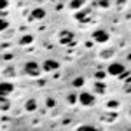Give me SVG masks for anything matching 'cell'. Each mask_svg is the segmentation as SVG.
<instances>
[{
	"label": "cell",
	"mask_w": 131,
	"mask_h": 131,
	"mask_svg": "<svg viewBox=\"0 0 131 131\" xmlns=\"http://www.w3.org/2000/svg\"><path fill=\"white\" fill-rule=\"evenodd\" d=\"M79 101H81L82 105H86V107H91V105L94 103V96H93L91 93H86V91H82L81 94H79Z\"/></svg>",
	"instance_id": "obj_3"
},
{
	"label": "cell",
	"mask_w": 131,
	"mask_h": 131,
	"mask_svg": "<svg viewBox=\"0 0 131 131\" xmlns=\"http://www.w3.org/2000/svg\"><path fill=\"white\" fill-rule=\"evenodd\" d=\"M96 89L100 91V93H103V91H105V86H103V84H96Z\"/></svg>",
	"instance_id": "obj_17"
},
{
	"label": "cell",
	"mask_w": 131,
	"mask_h": 131,
	"mask_svg": "<svg viewBox=\"0 0 131 131\" xmlns=\"http://www.w3.org/2000/svg\"><path fill=\"white\" fill-rule=\"evenodd\" d=\"M93 39L96 42H100V44H103V42H107L108 40V33L105 30H96L94 33H93Z\"/></svg>",
	"instance_id": "obj_4"
},
{
	"label": "cell",
	"mask_w": 131,
	"mask_h": 131,
	"mask_svg": "<svg viewBox=\"0 0 131 131\" xmlns=\"http://www.w3.org/2000/svg\"><path fill=\"white\" fill-rule=\"evenodd\" d=\"M9 28V23L5 19H0V31H4V30H7Z\"/></svg>",
	"instance_id": "obj_15"
},
{
	"label": "cell",
	"mask_w": 131,
	"mask_h": 131,
	"mask_svg": "<svg viewBox=\"0 0 131 131\" xmlns=\"http://www.w3.org/2000/svg\"><path fill=\"white\" fill-rule=\"evenodd\" d=\"M25 70H26V73H28V75L37 77V75L40 73V67H39L35 61H28V63H26V67H25Z\"/></svg>",
	"instance_id": "obj_1"
},
{
	"label": "cell",
	"mask_w": 131,
	"mask_h": 131,
	"mask_svg": "<svg viewBox=\"0 0 131 131\" xmlns=\"http://www.w3.org/2000/svg\"><path fill=\"white\" fill-rule=\"evenodd\" d=\"M58 67H60V63H58V61H54V60H47V61H44V65H42V68H44L46 72L58 70Z\"/></svg>",
	"instance_id": "obj_6"
},
{
	"label": "cell",
	"mask_w": 131,
	"mask_h": 131,
	"mask_svg": "<svg viewBox=\"0 0 131 131\" xmlns=\"http://www.w3.org/2000/svg\"><path fill=\"white\" fill-rule=\"evenodd\" d=\"M73 40V35L72 33H68V31H61L60 35V42H63V44H68V42Z\"/></svg>",
	"instance_id": "obj_8"
},
{
	"label": "cell",
	"mask_w": 131,
	"mask_h": 131,
	"mask_svg": "<svg viewBox=\"0 0 131 131\" xmlns=\"http://www.w3.org/2000/svg\"><path fill=\"white\" fill-rule=\"evenodd\" d=\"M31 18H33V19H42V18H46V10L40 9V7L33 9L31 10Z\"/></svg>",
	"instance_id": "obj_7"
},
{
	"label": "cell",
	"mask_w": 131,
	"mask_h": 131,
	"mask_svg": "<svg viewBox=\"0 0 131 131\" xmlns=\"http://www.w3.org/2000/svg\"><path fill=\"white\" fill-rule=\"evenodd\" d=\"M129 60H131V56H129Z\"/></svg>",
	"instance_id": "obj_19"
},
{
	"label": "cell",
	"mask_w": 131,
	"mask_h": 131,
	"mask_svg": "<svg viewBox=\"0 0 131 131\" xmlns=\"http://www.w3.org/2000/svg\"><path fill=\"white\" fill-rule=\"evenodd\" d=\"M103 77H105V73H103V72H98V73H96V79H103Z\"/></svg>",
	"instance_id": "obj_18"
},
{
	"label": "cell",
	"mask_w": 131,
	"mask_h": 131,
	"mask_svg": "<svg viewBox=\"0 0 131 131\" xmlns=\"http://www.w3.org/2000/svg\"><path fill=\"white\" fill-rule=\"evenodd\" d=\"M75 88H81L82 84H84V77H77V79H73V82H72Z\"/></svg>",
	"instance_id": "obj_12"
},
{
	"label": "cell",
	"mask_w": 131,
	"mask_h": 131,
	"mask_svg": "<svg viewBox=\"0 0 131 131\" xmlns=\"http://www.w3.org/2000/svg\"><path fill=\"white\" fill-rule=\"evenodd\" d=\"M79 131H98V128H94V126H89V124H84L79 128Z\"/></svg>",
	"instance_id": "obj_11"
},
{
	"label": "cell",
	"mask_w": 131,
	"mask_h": 131,
	"mask_svg": "<svg viewBox=\"0 0 131 131\" xmlns=\"http://www.w3.org/2000/svg\"><path fill=\"white\" fill-rule=\"evenodd\" d=\"M31 40H33V37H31V35H25V37L19 40V44H23V46H25V44H30Z\"/></svg>",
	"instance_id": "obj_14"
},
{
	"label": "cell",
	"mask_w": 131,
	"mask_h": 131,
	"mask_svg": "<svg viewBox=\"0 0 131 131\" xmlns=\"http://www.w3.org/2000/svg\"><path fill=\"white\" fill-rule=\"evenodd\" d=\"M108 73L110 75H115V77L117 75H122L124 73V65L122 63H110L108 65Z\"/></svg>",
	"instance_id": "obj_2"
},
{
	"label": "cell",
	"mask_w": 131,
	"mask_h": 131,
	"mask_svg": "<svg viewBox=\"0 0 131 131\" xmlns=\"http://www.w3.org/2000/svg\"><path fill=\"white\" fill-rule=\"evenodd\" d=\"M0 108H4V110H5V108H9V101L5 100L4 96H0Z\"/></svg>",
	"instance_id": "obj_13"
},
{
	"label": "cell",
	"mask_w": 131,
	"mask_h": 131,
	"mask_svg": "<svg viewBox=\"0 0 131 131\" xmlns=\"http://www.w3.org/2000/svg\"><path fill=\"white\" fill-rule=\"evenodd\" d=\"M7 5H9V2H7V0H0V10H2V9H5Z\"/></svg>",
	"instance_id": "obj_16"
},
{
	"label": "cell",
	"mask_w": 131,
	"mask_h": 131,
	"mask_svg": "<svg viewBox=\"0 0 131 131\" xmlns=\"http://www.w3.org/2000/svg\"><path fill=\"white\" fill-rule=\"evenodd\" d=\"M35 108H37V103H35V100L26 101V110H28V112H33Z\"/></svg>",
	"instance_id": "obj_10"
},
{
	"label": "cell",
	"mask_w": 131,
	"mask_h": 131,
	"mask_svg": "<svg viewBox=\"0 0 131 131\" xmlns=\"http://www.w3.org/2000/svg\"><path fill=\"white\" fill-rule=\"evenodd\" d=\"M82 5H84V0H72L70 2L72 9H79V7H82Z\"/></svg>",
	"instance_id": "obj_9"
},
{
	"label": "cell",
	"mask_w": 131,
	"mask_h": 131,
	"mask_svg": "<svg viewBox=\"0 0 131 131\" xmlns=\"http://www.w3.org/2000/svg\"><path fill=\"white\" fill-rule=\"evenodd\" d=\"M14 91V86L10 82H0V96H7Z\"/></svg>",
	"instance_id": "obj_5"
}]
</instances>
